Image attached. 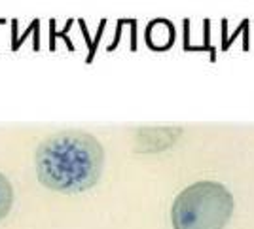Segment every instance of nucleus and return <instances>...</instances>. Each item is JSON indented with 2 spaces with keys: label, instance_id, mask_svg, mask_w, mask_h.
<instances>
[{
  "label": "nucleus",
  "instance_id": "nucleus-4",
  "mask_svg": "<svg viewBox=\"0 0 254 229\" xmlns=\"http://www.w3.org/2000/svg\"><path fill=\"white\" fill-rule=\"evenodd\" d=\"M13 205V187L10 180L0 172V220H4L11 210Z\"/></svg>",
  "mask_w": 254,
  "mask_h": 229
},
{
  "label": "nucleus",
  "instance_id": "nucleus-1",
  "mask_svg": "<svg viewBox=\"0 0 254 229\" xmlns=\"http://www.w3.org/2000/svg\"><path fill=\"white\" fill-rule=\"evenodd\" d=\"M103 165V146L84 131H61L48 136L34 156L40 184L61 193H80L95 186Z\"/></svg>",
  "mask_w": 254,
  "mask_h": 229
},
{
  "label": "nucleus",
  "instance_id": "nucleus-3",
  "mask_svg": "<svg viewBox=\"0 0 254 229\" xmlns=\"http://www.w3.org/2000/svg\"><path fill=\"white\" fill-rule=\"evenodd\" d=\"M175 42V29L167 19L152 21L146 27V44L152 50L163 52Z\"/></svg>",
  "mask_w": 254,
  "mask_h": 229
},
{
  "label": "nucleus",
  "instance_id": "nucleus-2",
  "mask_svg": "<svg viewBox=\"0 0 254 229\" xmlns=\"http://www.w3.org/2000/svg\"><path fill=\"white\" fill-rule=\"evenodd\" d=\"M233 197L228 187L203 180L184 187L171 207L173 229H224L233 214Z\"/></svg>",
  "mask_w": 254,
  "mask_h": 229
}]
</instances>
